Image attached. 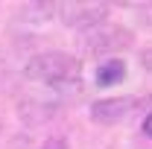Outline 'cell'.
<instances>
[{
  "mask_svg": "<svg viewBox=\"0 0 152 149\" xmlns=\"http://www.w3.org/2000/svg\"><path fill=\"white\" fill-rule=\"evenodd\" d=\"M26 79H38V82H47V85H73L79 82V61L67 53H41V56H32L23 67Z\"/></svg>",
  "mask_w": 152,
  "mask_h": 149,
  "instance_id": "1",
  "label": "cell"
},
{
  "mask_svg": "<svg viewBox=\"0 0 152 149\" xmlns=\"http://www.w3.org/2000/svg\"><path fill=\"white\" fill-rule=\"evenodd\" d=\"M111 12L108 3H61L58 6V18L64 20L67 26H76V29H91V26H99L105 23Z\"/></svg>",
  "mask_w": 152,
  "mask_h": 149,
  "instance_id": "2",
  "label": "cell"
},
{
  "mask_svg": "<svg viewBox=\"0 0 152 149\" xmlns=\"http://www.w3.org/2000/svg\"><path fill=\"white\" fill-rule=\"evenodd\" d=\"M85 35V44L91 53H111V50H120V47H129L134 41V35L129 29L117 26V23H99V26H91L82 32Z\"/></svg>",
  "mask_w": 152,
  "mask_h": 149,
  "instance_id": "3",
  "label": "cell"
},
{
  "mask_svg": "<svg viewBox=\"0 0 152 149\" xmlns=\"http://www.w3.org/2000/svg\"><path fill=\"white\" fill-rule=\"evenodd\" d=\"M137 105L134 96H108V99H96L91 102V117L96 123H120L123 117H129Z\"/></svg>",
  "mask_w": 152,
  "mask_h": 149,
  "instance_id": "4",
  "label": "cell"
},
{
  "mask_svg": "<svg viewBox=\"0 0 152 149\" xmlns=\"http://www.w3.org/2000/svg\"><path fill=\"white\" fill-rule=\"evenodd\" d=\"M58 105H61V99H53V96H29L18 105V114L23 123H41V120L53 117Z\"/></svg>",
  "mask_w": 152,
  "mask_h": 149,
  "instance_id": "5",
  "label": "cell"
},
{
  "mask_svg": "<svg viewBox=\"0 0 152 149\" xmlns=\"http://www.w3.org/2000/svg\"><path fill=\"white\" fill-rule=\"evenodd\" d=\"M58 15L56 3H26L18 9V20L20 23H47V20Z\"/></svg>",
  "mask_w": 152,
  "mask_h": 149,
  "instance_id": "6",
  "label": "cell"
},
{
  "mask_svg": "<svg viewBox=\"0 0 152 149\" xmlns=\"http://www.w3.org/2000/svg\"><path fill=\"white\" fill-rule=\"evenodd\" d=\"M123 79H126V61H123V58H108V61H102L99 70H96V85H102V88L117 85V82H123Z\"/></svg>",
  "mask_w": 152,
  "mask_h": 149,
  "instance_id": "7",
  "label": "cell"
},
{
  "mask_svg": "<svg viewBox=\"0 0 152 149\" xmlns=\"http://www.w3.org/2000/svg\"><path fill=\"white\" fill-rule=\"evenodd\" d=\"M44 149H67V143H64L61 137H50V140L44 143Z\"/></svg>",
  "mask_w": 152,
  "mask_h": 149,
  "instance_id": "8",
  "label": "cell"
},
{
  "mask_svg": "<svg viewBox=\"0 0 152 149\" xmlns=\"http://www.w3.org/2000/svg\"><path fill=\"white\" fill-rule=\"evenodd\" d=\"M140 64H143V67H146V70L152 73V47H149V50H143V53H140Z\"/></svg>",
  "mask_w": 152,
  "mask_h": 149,
  "instance_id": "9",
  "label": "cell"
},
{
  "mask_svg": "<svg viewBox=\"0 0 152 149\" xmlns=\"http://www.w3.org/2000/svg\"><path fill=\"white\" fill-rule=\"evenodd\" d=\"M137 15L146 20V23H152V3H149V6H137Z\"/></svg>",
  "mask_w": 152,
  "mask_h": 149,
  "instance_id": "10",
  "label": "cell"
},
{
  "mask_svg": "<svg viewBox=\"0 0 152 149\" xmlns=\"http://www.w3.org/2000/svg\"><path fill=\"white\" fill-rule=\"evenodd\" d=\"M143 134H146V137H152V111L146 114V120H143Z\"/></svg>",
  "mask_w": 152,
  "mask_h": 149,
  "instance_id": "11",
  "label": "cell"
},
{
  "mask_svg": "<svg viewBox=\"0 0 152 149\" xmlns=\"http://www.w3.org/2000/svg\"><path fill=\"white\" fill-rule=\"evenodd\" d=\"M0 61H3V50H0Z\"/></svg>",
  "mask_w": 152,
  "mask_h": 149,
  "instance_id": "12",
  "label": "cell"
}]
</instances>
